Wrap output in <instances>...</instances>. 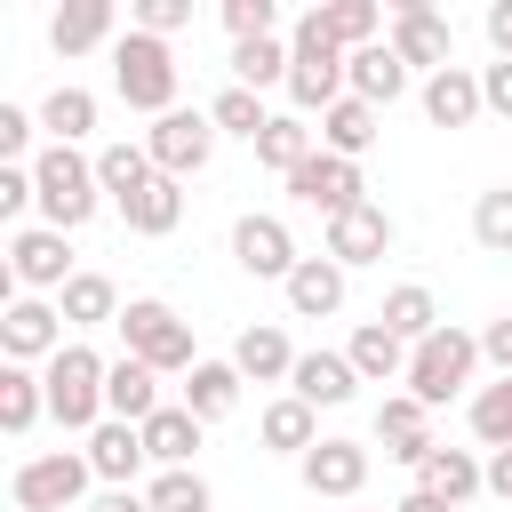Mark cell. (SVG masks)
<instances>
[{
	"label": "cell",
	"mask_w": 512,
	"mask_h": 512,
	"mask_svg": "<svg viewBox=\"0 0 512 512\" xmlns=\"http://www.w3.org/2000/svg\"><path fill=\"white\" fill-rule=\"evenodd\" d=\"M112 88H120V104L168 120V112H176V56H168V40H152V32L128 24V32L112 40Z\"/></svg>",
	"instance_id": "obj_1"
},
{
	"label": "cell",
	"mask_w": 512,
	"mask_h": 512,
	"mask_svg": "<svg viewBox=\"0 0 512 512\" xmlns=\"http://www.w3.org/2000/svg\"><path fill=\"white\" fill-rule=\"evenodd\" d=\"M32 184H40V216H48L56 232H80V224L96 216V200H104L96 160H80L72 144H48V152L32 160Z\"/></svg>",
	"instance_id": "obj_2"
},
{
	"label": "cell",
	"mask_w": 512,
	"mask_h": 512,
	"mask_svg": "<svg viewBox=\"0 0 512 512\" xmlns=\"http://www.w3.org/2000/svg\"><path fill=\"white\" fill-rule=\"evenodd\" d=\"M288 96H296V112H328V104H344L352 88H344V48L312 24V8L296 16V32H288Z\"/></svg>",
	"instance_id": "obj_3"
},
{
	"label": "cell",
	"mask_w": 512,
	"mask_h": 512,
	"mask_svg": "<svg viewBox=\"0 0 512 512\" xmlns=\"http://www.w3.org/2000/svg\"><path fill=\"white\" fill-rule=\"evenodd\" d=\"M112 328H120L128 360H144V368H160V376H176V368L192 376V368H200V360H192V328H184L160 296H128V312H120Z\"/></svg>",
	"instance_id": "obj_4"
},
{
	"label": "cell",
	"mask_w": 512,
	"mask_h": 512,
	"mask_svg": "<svg viewBox=\"0 0 512 512\" xmlns=\"http://www.w3.org/2000/svg\"><path fill=\"white\" fill-rule=\"evenodd\" d=\"M104 368L112 360H96L88 344H64L56 360H48V416L64 424V432H96L104 424Z\"/></svg>",
	"instance_id": "obj_5"
},
{
	"label": "cell",
	"mask_w": 512,
	"mask_h": 512,
	"mask_svg": "<svg viewBox=\"0 0 512 512\" xmlns=\"http://www.w3.org/2000/svg\"><path fill=\"white\" fill-rule=\"evenodd\" d=\"M472 368H480V336L440 328V336H424V344L408 352V392H416L424 408H440V400H456V392L472 384Z\"/></svg>",
	"instance_id": "obj_6"
},
{
	"label": "cell",
	"mask_w": 512,
	"mask_h": 512,
	"mask_svg": "<svg viewBox=\"0 0 512 512\" xmlns=\"http://www.w3.org/2000/svg\"><path fill=\"white\" fill-rule=\"evenodd\" d=\"M88 480H96V464L56 448V456H24L16 480H8V496H16V512H64V504L88 496Z\"/></svg>",
	"instance_id": "obj_7"
},
{
	"label": "cell",
	"mask_w": 512,
	"mask_h": 512,
	"mask_svg": "<svg viewBox=\"0 0 512 512\" xmlns=\"http://www.w3.org/2000/svg\"><path fill=\"white\" fill-rule=\"evenodd\" d=\"M144 152H152V168L160 176H192V168H208V152H216V120L208 112H168V120H152V136H144Z\"/></svg>",
	"instance_id": "obj_8"
},
{
	"label": "cell",
	"mask_w": 512,
	"mask_h": 512,
	"mask_svg": "<svg viewBox=\"0 0 512 512\" xmlns=\"http://www.w3.org/2000/svg\"><path fill=\"white\" fill-rule=\"evenodd\" d=\"M232 256H240L248 280H280V288H288V272L304 264L280 216H240V224H232Z\"/></svg>",
	"instance_id": "obj_9"
},
{
	"label": "cell",
	"mask_w": 512,
	"mask_h": 512,
	"mask_svg": "<svg viewBox=\"0 0 512 512\" xmlns=\"http://www.w3.org/2000/svg\"><path fill=\"white\" fill-rule=\"evenodd\" d=\"M392 56H400V64H424V80L456 64V56H448V24H440L432 0H400V8H392Z\"/></svg>",
	"instance_id": "obj_10"
},
{
	"label": "cell",
	"mask_w": 512,
	"mask_h": 512,
	"mask_svg": "<svg viewBox=\"0 0 512 512\" xmlns=\"http://www.w3.org/2000/svg\"><path fill=\"white\" fill-rule=\"evenodd\" d=\"M288 200H304V208H320V216L336 224L344 208H360V168L336 160V152H312V160L288 176Z\"/></svg>",
	"instance_id": "obj_11"
},
{
	"label": "cell",
	"mask_w": 512,
	"mask_h": 512,
	"mask_svg": "<svg viewBox=\"0 0 512 512\" xmlns=\"http://www.w3.org/2000/svg\"><path fill=\"white\" fill-rule=\"evenodd\" d=\"M8 280H24V288H56V296H64V280H72V248H64V232H56V224H24V232L8 240Z\"/></svg>",
	"instance_id": "obj_12"
},
{
	"label": "cell",
	"mask_w": 512,
	"mask_h": 512,
	"mask_svg": "<svg viewBox=\"0 0 512 512\" xmlns=\"http://www.w3.org/2000/svg\"><path fill=\"white\" fill-rule=\"evenodd\" d=\"M0 344H8L16 368H24V360H56V352H64V312L40 304V296H16V304L0 312Z\"/></svg>",
	"instance_id": "obj_13"
},
{
	"label": "cell",
	"mask_w": 512,
	"mask_h": 512,
	"mask_svg": "<svg viewBox=\"0 0 512 512\" xmlns=\"http://www.w3.org/2000/svg\"><path fill=\"white\" fill-rule=\"evenodd\" d=\"M160 408H168V400H160V368H144V360L120 352V360L104 368V416H112V424H152Z\"/></svg>",
	"instance_id": "obj_14"
},
{
	"label": "cell",
	"mask_w": 512,
	"mask_h": 512,
	"mask_svg": "<svg viewBox=\"0 0 512 512\" xmlns=\"http://www.w3.org/2000/svg\"><path fill=\"white\" fill-rule=\"evenodd\" d=\"M288 392H296L304 408H344V400L360 392V368H352L344 352H296V376H288Z\"/></svg>",
	"instance_id": "obj_15"
},
{
	"label": "cell",
	"mask_w": 512,
	"mask_h": 512,
	"mask_svg": "<svg viewBox=\"0 0 512 512\" xmlns=\"http://www.w3.org/2000/svg\"><path fill=\"white\" fill-rule=\"evenodd\" d=\"M376 440H384V456L392 464H424L440 440H432V424H424V400L416 392H392L384 408H376Z\"/></svg>",
	"instance_id": "obj_16"
},
{
	"label": "cell",
	"mask_w": 512,
	"mask_h": 512,
	"mask_svg": "<svg viewBox=\"0 0 512 512\" xmlns=\"http://www.w3.org/2000/svg\"><path fill=\"white\" fill-rule=\"evenodd\" d=\"M480 112H488V96H480V72L448 64V72H432V80H424V120H432V128H472Z\"/></svg>",
	"instance_id": "obj_17"
},
{
	"label": "cell",
	"mask_w": 512,
	"mask_h": 512,
	"mask_svg": "<svg viewBox=\"0 0 512 512\" xmlns=\"http://www.w3.org/2000/svg\"><path fill=\"white\" fill-rule=\"evenodd\" d=\"M392 248V216L376 208V200H360V208H344L336 224H328V256L336 264H376Z\"/></svg>",
	"instance_id": "obj_18"
},
{
	"label": "cell",
	"mask_w": 512,
	"mask_h": 512,
	"mask_svg": "<svg viewBox=\"0 0 512 512\" xmlns=\"http://www.w3.org/2000/svg\"><path fill=\"white\" fill-rule=\"evenodd\" d=\"M88 464H96L104 488H128V480L152 464V456H144V424H112V416H104V424L88 432Z\"/></svg>",
	"instance_id": "obj_19"
},
{
	"label": "cell",
	"mask_w": 512,
	"mask_h": 512,
	"mask_svg": "<svg viewBox=\"0 0 512 512\" xmlns=\"http://www.w3.org/2000/svg\"><path fill=\"white\" fill-rule=\"evenodd\" d=\"M360 480H368V448L360 440H320L304 456V488L312 496H360Z\"/></svg>",
	"instance_id": "obj_20"
},
{
	"label": "cell",
	"mask_w": 512,
	"mask_h": 512,
	"mask_svg": "<svg viewBox=\"0 0 512 512\" xmlns=\"http://www.w3.org/2000/svg\"><path fill=\"white\" fill-rule=\"evenodd\" d=\"M48 40H56V56H88V48L120 40V16H112V0H72V8H56Z\"/></svg>",
	"instance_id": "obj_21"
},
{
	"label": "cell",
	"mask_w": 512,
	"mask_h": 512,
	"mask_svg": "<svg viewBox=\"0 0 512 512\" xmlns=\"http://www.w3.org/2000/svg\"><path fill=\"white\" fill-rule=\"evenodd\" d=\"M344 88H352L360 104H392V96L408 88V64L392 56V40H376V48H352V56H344Z\"/></svg>",
	"instance_id": "obj_22"
},
{
	"label": "cell",
	"mask_w": 512,
	"mask_h": 512,
	"mask_svg": "<svg viewBox=\"0 0 512 512\" xmlns=\"http://www.w3.org/2000/svg\"><path fill=\"white\" fill-rule=\"evenodd\" d=\"M200 432H208V424H200V416L176 400V408H160V416L144 424V456H152L160 472H192V448H200Z\"/></svg>",
	"instance_id": "obj_23"
},
{
	"label": "cell",
	"mask_w": 512,
	"mask_h": 512,
	"mask_svg": "<svg viewBox=\"0 0 512 512\" xmlns=\"http://www.w3.org/2000/svg\"><path fill=\"white\" fill-rule=\"evenodd\" d=\"M416 488H432L440 504H464V496L488 488V464H480L472 448H432V456L416 464Z\"/></svg>",
	"instance_id": "obj_24"
},
{
	"label": "cell",
	"mask_w": 512,
	"mask_h": 512,
	"mask_svg": "<svg viewBox=\"0 0 512 512\" xmlns=\"http://www.w3.org/2000/svg\"><path fill=\"white\" fill-rule=\"evenodd\" d=\"M336 304H344V264H336V256H304V264L288 272V312L328 320Z\"/></svg>",
	"instance_id": "obj_25"
},
{
	"label": "cell",
	"mask_w": 512,
	"mask_h": 512,
	"mask_svg": "<svg viewBox=\"0 0 512 512\" xmlns=\"http://www.w3.org/2000/svg\"><path fill=\"white\" fill-rule=\"evenodd\" d=\"M256 432H264V448H280V456H312V448H320V408H304L296 392H280V400L256 416Z\"/></svg>",
	"instance_id": "obj_26"
},
{
	"label": "cell",
	"mask_w": 512,
	"mask_h": 512,
	"mask_svg": "<svg viewBox=\"0 0 512 512\" xmlns=\"http://www.w3.org/2000/svg\"><path fill=\"white\" fill-rule=\"evenodd\" d=\"M240 384H248V376H240L232 360H200V368L184 376V408H192L200 424H216V416L240 408Z\"/></svg>",
	"instance_id": "obj_27"
},
{
	"label": "cell",
	"mask_w": 512,
	"mask_h": 512,
	"mask_svg": "<svg viewBox=\"0 0 512 512\" xmlns=\"http://www.w3.org/2000/svg\"><path fill=\"white\" fill-rule=\"evenodd\" d=\"M368 144H376V104L344 96V104H328V112H320V152H336V160H360Z\"/></svg>",
	"instance_id": "obj_28"
},
{
	"label": "cell",
	"mask_w": 512,
	"mask_h": 512,
	"mask_svg": "<svg viewBox=\"0 0 512 512\" xmlns=\"http://www.w3.org/2000/svg\"><path fill=\"white\" fill-rule=\"evenodd\" d=\"M344 360L360 368V384H392V376H408V344H400L384 320H368V328L344 344Z\"/></svg>",
	"instance_id": "obj_29"
},
{
	"label": "cell",
	"mask_w": 512,
	"mask_h": 512,
	"mask_svg": "<svg viewBox=\"0 0 512 512\" xmlns=\"http://www.w3.org/2000/svg\"><path fill=\"white\" fill-rule=\"evenodd\" d=\"M40 416H48V384H40L32 368H16V360H8V368H0V432H8V440H24Z\"/></svg>",
	"instance_id": "obj_30"
},
{
	"label": "cell",
	"mask_w": 512,
	"mask_h": 512,
	"mask_svg": "<svg viewBox=\"0 0 512 512\" xmlns=\"http://www.w3.org/2000/svg\"><path fill=\"white\" fill-rule=\"evenodd\" d=\"M152 176H160V168H152L144 144H104V152H96V184H104L120 208H128L136 192H152Z\"/></svg>",
	"instance_id": "obj_31"
},
{
	"label": "cell",
	"mask_w": 512,
	"mask_h": 512,
	"mask_svg": "<svg viewBox=\"0 0 512 512\" xmlns=\"http://www.w3.org/2000/svg\"><path fill=\"white\" fill-rule=\"evenodd\" d=\"M56 312H64L72 328H104V320H120V288H112L104 272H72L64 296H56Z\"/></svg>",
	"instance_id": "obj_32"
},
{
	"label": "cell",
	"mask_w": 512,
	"mask_h": 512,
	"mask_svg": "<svg viewBox=\"0 0 512 512\" xmlns=\"http://www.w3.org/2000/svg\"><path fill=\"white\" fill-rule=\"evenodd\" d=\"M232 368H240V376H256V384H280V376H296V352H288V336H280V328H240Z\"/></svg>",
	"instance_id": "obj_33"
},
{
	"label": "cell",
	"mask_w": 512,
	"mask_h": 512,
	"mask_svg": "<svg viewBox=\"0 0 512 512\" xmlns=\"http://www.w3.org/2000/svg\"><path fill=\"white\" fill-rule=\"evenodd\" d=\"M376 320H384L400 344H424V336H440V304H432V288H416V280H408V288H392Z\"/></svg>",
	"instance_id": "obj_34"
},
{
	"label": "cell",
	"mask_w": 512,
	"mask_h": 512,
	"mask_svg": "<svg viewBox=\"0 0 512 512\" xmlns=\"http://www.w3.org/2000/svg\"><path fill=\"white\" fill-rule=\"evenodd\" d=\"M312 24L352 56V48H376V24L384 16H376V0H328V8H312Z\"/></svg>",
	"instance_id": "obj_35"
},
{
	"label": "cell",
	"mask_w": 512,
	"mask_h": 512,
	"mask_svg": "<svg viewBox=\"0 0 512 512\" xmlns=\"http://www.w3.org/2000/svg\"><path fill=\"white\" fill-rule=\"evenodd\" d=\"M120 216H128V232L160 240V232H176V216H184V184H176V176H152V192H136Z\"/></svg>",
	"instance_id": "obj_36"
},
{
	"label": "cell",
	"mask_w": 512,
	"mask_h": 512,
	"mask_svg": "<svg viewBox=\"0 0 512 512\" xmlns=\"http://www.w3.org/2000/svg\"><path fill=\"white\" fill-rule=\"evenodd\" d=\"M312 152H320V128H304V120H272V128L256 136V160H264V168H280V176H296Z\"/></svg>",
	"instance_id": "obj_37"
},
{
	"label": "cell",
	"mask_w": 512,
	"mask_h": 512,
	"mask_svg": "<svg viewBox=\"0 0 512 512\" xmlns=\"http://www.w3.org/2000/svg\"><path fill=\"white\" fill-rule=\"evenodd\" d=\"M208 120H216V136H248V144H256V136L272 128L264 96H256V88H240V80H232V88H224V96L208 104Z\"/></svg>",
	"instance_id": "obj_38"
},
{
	"label": "cell",
	"mask_w": 512,
	"mask_h": 512,
	"mask_svg": "<svg viewBox=\"0 0 512 512\" xmlns=\"http://www.w3.org/2000/svg\"><path fill=\"white\" fill-rule=\"evenodd\" d=\"M40 128H48V136H56V144H80V136H88V128H96V96H88V88H72V80H64V88H56V96H48V104H40Z\"/></svg>",
	"instance_id": "obj_39"
},
{
	"label": "cell",
	"mask_w": 512,
	"mask_h": 512,
	"mask_svg": "<svg viewBox=\"0 0 512 512\" xmlns=\"http://www.w3.org/2000/svg\"><path fill=\"white\" fill-rule=\"evenodd\" d=\"M472 432L488 448H512V376H496V384L472 392Z\"/></svg>",
	"instance_id": "obj_40"
},
{
	"label": "cell",
	"mask_w": 512,
	"mask_h": 512,
	"mask_svg": "<svg viewBox=\"0 0 512 512\" xmlns=\"http://www.w3.org/2000/svg\"><path fill=\"white\" fill-rule=\"evenodd\" d=\"M288 64H296V56H288L280 40H248V48H232V72H240V88H256V96H264L272 80H288Z\"/></svg>",
	"instance_id": "obj_41"
},
{
	"label": "cell",
	"mask_w": 512,
	"mask_h": 512,
	"mask_svg": "<svg viewBox=\"0 0 512 512\" xmlns=\"http://www.w3.org/2000/svg\"><path fill=\"white\" fill-rule=\"evenodd\" d=\"M472 240H480L488 256H512V184L480 192V208H472Z\"/></svg>",
	"instance_id": "obj_42"
},
{
	"label": "cell",
	"mask_w": 512,
	"mask_h": 512,
	"mask_svg": "<svg viewBox=\"0 0 512 512\" xmlns=\"http://www.w3.org/2000/svg\"><path fill=\"white\" fill-rule=\"evenodd\" d=\"M144 504H152V512H208V480H200V472H160V480L144 488Z\"/></svg>",
	"instance_id": "obj_43"
},
{
	"label": "cell",
	"mask_w": 512,
	"mask_h": 512,
	"mask_svg": "<svg viewBox=\"0 0 512 512\" xmlns=\"http://www.w3.org/2000/svg\"><path fill=\"white\" fill-rule=\"evenodd\" d=\"M272 0H224V32H232V48H248V40H272Z\"/></svg>",
	"instance_id": "obj_44"
},
{
	"label": "cell",
	"mask_w": 512,
	"mask_h": 512,
	"mask_svg": "<svg viewBox=\"0 0 512 512\" xmlns=\"http://www.w3.org/2000/svg\"><path fill=\"white\" fill-rule=\"evenodd\" d=\"M184 24H192V0H136V32L168 40V32H184Z\"/></svg>",
	"instance_id": "obj_45"
},
{
	"label": "cell",
	"mask_w": 512,
	"mask_h": 512,
	"mask_svg": "<svg viewBox=\"0 0 512 512\" xmlns=\"http://www.w3.org/2000/svg\"><path fill=\"white\" fill-rule=\"evenodd\" d=\"M24 208H40V184H32V168H0V216L16 224Z\"/></svg>",
	"instance_id": "obj_46"
},
{
	"label": "cell",
	"mask_w": 512,
	"mask_h": 512,
	"mask_svg": "<svg viewBox=\"0 0 512 512\" xmlns=\"http://www.w3.org/2000/svg\"><path fill=\"white\" fill-rule=\"evenodd\" d=\"M32 144V112H16V104H0V168H16V152Z\"/></svg>",
	"instance_id": "obj_47"
},
{
	"label": "cell",
	"mask_w": 512,
	"mask_h": 512,
	"mask_svg": "<svg viewBox=\"0 0 512 512\" xmlns=\"http://www.w3.org/2000/svg\"><path fill=\"white\" fill-rule=\"evenodd\" d=\"M480 96H488V112H504V120H512V56H496V64L480 72Z\"/></svg>",
	"instance_id": "obj_48"
},
{
	"label": "cell",
	"mask_w": 512,
	"mask_h": 512,
	"mask_svg": "<svg viewBox=\"0 0 512 512\" xmlns=\"http://www.w3.org/2000/svg\"><path fill=\"white\" fill-rule=\"evenodd\" d=\"M480 360H496V376H512V312L480 328Z\"/></svg>",
	"instance_id": "obj_49"
},
{
	"label": "cell",
	"mask_w": 512,
	"mask_h": 512,
	"mask_svg": "<svg viewBox=\"0 0 512 512\" xmlns=\"http://www.w3.org/2000/svg\"><path fill=\"white\" fill-rule=\"evenodd\" d=\"M488 496L512 504V448H488Z\"/></svg>",
	"instance_id": "obj_50"
},
{
	"label": "cell",
	"mask_w": 512,
	"mask_h": 512,
	"mask_svg": "<svg viewBox=\"0 0 512 512\" xmlns=\"http://www.w3.org/2000/svg\"><path fill=\"white\" fill-rule=\"evenodd\" d=\"M88 512H152V504H144V496H136V488H104V496H96V504H88Z\"/></svg>",
	"instance_id": "obj_51"
},
{
	"label": "cell",
	"mask_w": 512,
	"mask_h": 512,
	"mask_svg": "<svg viewBox=\"0 0 512 512\" xmlns=\"http://www.w3.org/2000/svg\"><path fill=\"white\" fill-rule=\"evenodd\" d=\"M488 40H496V56H512V0L488 8Z\"/></svg>",
	"instance_id": "obj_52"
},
{
	"label": "cell",
	"mask_w": 512,
	"mask_h": 512,
	"mask_svg": "<svg viewBox=\"0 0 512 512\" xmlns=\"http://www.w3.org/2000/svg\"><path fill=\"white\" fill-rule=\"evenodd\" d=\"M392 512H456V504H440V496H432V488H408V496H400V504H392Z\"/></svg>",
	"instance_id": "obj_53"
}]
</instances>
